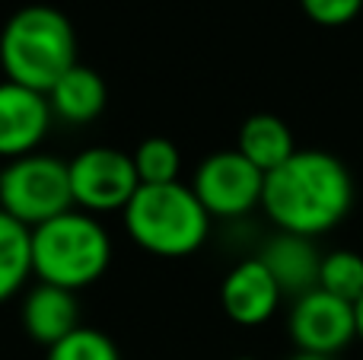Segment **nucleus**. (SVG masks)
I'll return each instance as SVG.
<instances>
[{"label":"nucleus","mask_w":363,"mask_h":360,"mask_svg":"<svg viewBox=\"0 0 363 360\" xmlns=\"http://www.w3.org/2000/svg\"><path fill=\"white\" fill-rule=\"evenodd\" d=\"M354 204L347 166L325 150H296L264 176L262 208L281 233L322 236L338 227Z\"/></svg>","instance_id":"obj_1"},{"label":"nucleus","mask_w":363,"mask_h":360,"mask_svg":"<svg viewBox=\"0 0 363 360\" xmlns=\"http://www.w3.org/2000/svg\"><path fill=\"white\" fill-rule=\"evenodd\" d=\"M77 64V32L61 10L32 4L16 10L0 32L4 77L35 93H48Z\"/></svg>","instance_id":"obj_2"},{"label":"nucleus","mask_w":363,"mask_h":360,"mask_svg":"<svg viewBox=\"0 0 363 360\" xmlns=\"http://www.w3.org/2000/svg\"><path fill=\"white\" fill-rule=\"evenodd\" d=\"M112 236L96 214L70 208L32 227V274L42 284L83 291L108 271Z\"/></svg>","instance_id":"obj_3"},{"label":"nucleus","mask_w":363,"mask_h":360,"mask_svg":"<svg viewBox=\"0 0 363 360\" xmlns=\"http://www.w3.org/2000/svg\"><path fill=\"white\" fill-rule=\"evenodd\" d=\"M125 230L144 252L160 259H185L204 246L211 233V214L191 185H140L128 201Z\"/></svg>","instance_id":"obj_4"},{"label":"nucleus","mask_w":363,"mask_h":360,"mask_svg":"<svg viewBox=\"0 0 363 360\" xmlns=\"http://www.w3.org/2000/svg\"><path fill=\"white\" fill-rule=\"evenodd\" d=\"M74 208L67 163L48 153H26L0 169V210L23 227H38Z\"/></svg>","instance_id":"obj_5"},{"label":"nucleus","mask_w":363,"mask_h":360,"mask_svg":"<svg viewBox=\"0 0 363 360\" xmlns=\"http://www.w3.org/2000/svg\"><path fill=\"white\" fill-rule=\"evenodd\" d=\"M74 208L86 214H112L125 210L134 191L140 189L131 153L118 147H86L67 163Z\"/></svg>","instance_id":"obj_6"},{"label":"nucleus","mask_w":363,"mask_h":360,"mask_svg":"<svg viewBox=\"0 0 363 360\" xmlns=\"http://www.w3.org/2000/svg\"><path fill=\"white\" fill-rule=\"evenodd\" d=\"M191 191L211 217H242L262 204L264 172L239 150H217L194 169Z\"/></svg>","instance_id":"obj_7"},{"label":"nucleus","mask_w":363,"mask_h":360,"mask_svg":"<svg viewBox=\"0 0 363 360\" xmlns=\"http://www.w3.org/2000/svg\"><path fill=\"white\" fill-rule=\"evenodd\" d=\"M290 338L306 354H328L335 357L341 348L357 338V319H354V303L338 300L325 291H309L294 300L290 310Z\"/></svg>","instance_id":"obj_8"},{"label":"nucleus","mask_w":363,"mask_h":360,"mask_svg":"<svg viewBox=\"0 0 363 360\" xmlns=\"http://www.w3.org/2000/svg\"><path fill=\"white\" fill-rule=\"evenodd\" d=\"M51 115L45 93L0 80V159H19L35 153L51 131Z\"/></svg>","instance_id":"obj_9"},{"label":"nucleus","mask_w":363,"mask_h":360,"mask_svg":"<svg viewBox=\"0 0 363 360\" xmlns=\"http://www.w3.org/2000/svg\"><path fill=\"white\" fill-rule=\"evenodd\" d=\"M281 287L262 259H245L223 278L220 306L236 325H262L281 306Z\"/></svg>","instance_id":"obj_10"},{"label":"nucleus","mask_w":363,"mask_h":360,"mask_svg":"<svg viewBox=\"0 0 363 360\" xmlns=\"http://www.w3.org/2000/svg\"><path fill=\"white\" fill-rule=\"evenodd\" d=\"M19 316H23V329L29 332V338L45 344V348H51L61 338H67L74 329H80L77 293L55 284H42V281L23 297Z\"/></svg>","instance_id":"obj_11"},{"label":"nucleus","mask_w":363,"mask_h":360,"mask_svg":"<svg viewBox=\"0 0 363 360\" xmlns=\"http://www.w3.org/2000/svg\"><path fill=\"white\" fill-rule=\"evenodd\" d=\"M258 259L264 261V268L271 271V278L277 281L284 297H303V293L319 287V268L322 255L315 252L309 236L296 233H277L274 240H268V246L262 249Z\"/></svg>","instance_id":"obj_12"},{"label":"nucleus","mask_w":363,"mask_h":360,"mask_svg":"<svg viewBox=\"0 0 363 360\" xmlns=\"http://www.w3.org/2000/svg\"><path fill=\"white\" fill-rule=\"evenodd\" d=\"M45 99H48V108L57 121H64V125H89L106 108L108 89L106 80L93 67L77 61L67 74L57 77V83L45 93Z\"/></svg>","instance_id":"obj_13"},{"label":"nucleus","mask_w":363,"mask_h":360,"mask_svg":"<svg viewBox=\"0 0 363 360\" xmlns=\"http://www.w3.org/2000/svg\"><path fill=\"white\" fill-rule=\"evenodd\" d=\"M236 150L249 159L255 169H262L264 176L274 172L277 166H284L290 157L296 153L294 134L284 125L277 115H252V118L242 121L239 128V144Z\"/></svg>","instance_id":"obj_14"},{"label":"nucleus","mask_w":363,"mask_h":360,"mask_svg":"<svg viewBox=\"0 0 363 360\" xmlns=\"http://www.w3.org/2000/svg\"><path fill=\"white\" fill-rule=\"evenodd\" d=\"M32 278V230L0 210V303L13 300Z\"/></svg>","instance_id":"obj_15"},{"label":"nucleus","mask_w":363,"mask_h":360,"mask_svg":"<svg viewBox=\"0 0 363 360\" xmlns=\"http://www.w3.org/2000/svg\"><path fill=\"white\" fill-rule=\"evenodd\" d=\"M319 291L332 293L338 300H347V303H357L363 297V259L351 249L322 255Z\"/></svg>","instance_id":"obj_16"},{"label":"nucleus","mask_w":363,"mask_h":360,"mask_svg":"<svg viewBox=\"0 0 363 360\" xmlns=\"http://www.w3.org/2000/svg\"><path fill=\"white\" fill-rule=\"evenodd\" d=\"M134 169H138L140 185H169L179 182L182 153L169 137H147L131 153Z\"/></svg>","instance_id":"obj_17"},{"label":"nucleus","mask_w":363,"mask_h":360,"mask_svg":"<svg viewBox=\"0 0 363 360\" xmlns=\"http://www.w3.org/2000/svg\"><path fill=\"white\" fill-rule=\"evenodd\" d=\"M45 360H121V354H118V344L106 332L80 325L67 338L51 344Z\"/></svg>","instance_id":"obj_18"},{"label":"nucleus","mask_w":363,"mask_h":360,"mask_svg":"<svg viewBox=\"0 0 363 360\" xmlns=\"http://www.w3.org/2000/svg\"><path fill=\"white\" fill-rule=\"evenodd\" d=\"M303 13L319 26H345L360 13L363 0H300Z\"/></svg>","instance_id":"obj_19"},{"label":"nucleus","mask_w":363,"mask_h":360,"mask_svg":"<svg viewBox=\"0 0 363 360\" xmlns=\"http://www.w3.org/2000/svg\"><path fill=\"white\" fill-rule=\"evenodd\" d=\"M354 319H357V338L363 342V297L354 303Z\"/></svg>","instance_id":"obj_20"},{"label":"nucleus","mask_w":363,"mask_h":360,"mask_svg":"<svg viewBox=\"0 0 363 360\" xmlns=\"http://www.w3.org/2000/svg\"><path fill=\"white\" fill-rule=\"evenodd\" d=\"M290 360H335V357H328V354H306V351H296Z\"/></svg>","instance_id":"obj_21"},{"label":"nucleus","mask_w":363,"mask_h":360,"mask_svg":"<svg viewBox=\"0 0 363 360\" xmlns=\"http://www.w3.org/2000/svg\"><path fill=\"white\" fill-rule=\"evenodd\" d=\"M236 360H255V357H236Z\"/></svg>","instance_id":"obj_22"}]
</instances>
